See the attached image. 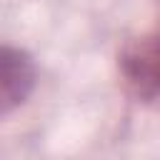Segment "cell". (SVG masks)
Segmentation results:
<instances>
[{
    "label": "cell",
    "mask_w": 160,
    "mask_h": 160,
    "mask_svg": "<svg viewBox=\"0 0 160 160\" xmlns=\"http://www.w3.org/2000/svg\"><path fill=\"white\" fill-rule=\"evenodd\" d=\"M35 88L32 58L12 45H0V118L20 108Z\"/></svg>",
    "instance_id": "cell-2"
},
{
    "label": "cell",
    "mask_w": 160,
    "mask_h": 160,
    "mask_svg": "<svg viewBox=\"0 0 160 160\" xmlns=\"http://www.w3.org/2000/svg\"><path fill=\"white\" fill-rule=\"evenodd\" d=\"M120 72L138 100L152 102L158 98V38L152 32L125 45L120 52Z\"/></svg>",
    "instance_id": "cell-1"
}]
</instances>
